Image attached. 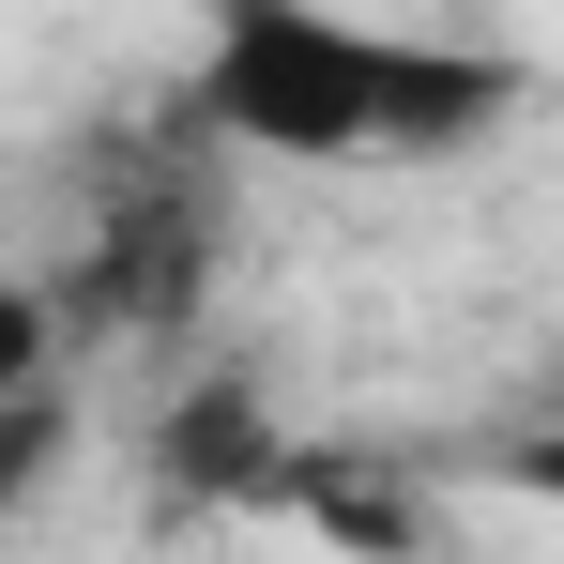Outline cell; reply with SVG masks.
I'll return each instance as SVG.
<instances>
[{
  "instance_id": "2",
  "label": "cell",
  "mask_w": 564,
  "mask_h": 564,
  "mask_svg": "<svg viewBox=\"0 0 564 564\" xmlns=\"http://www.w3.org/2000/svg\"><path fill=\"white\" fill-rule=\"evenodd\" d=\"M46 351H62V290L0 275V397H46Z\"/></svg>"
},
{
  "instance_id": "3",
  "label": "cell",
  "mask_w": 564,
  "mask_h": 564,
  "mask_svg": "<svg viewBox=\"0 0 564 564\" xmlns=\"http://www.w3.org/2000/svg\"><path fill=\"white\" fill-rule=\"evenodd\" d=\"M46 458H62V412H46V397H0V534L31 519V488H46Z\"/></svg>"
},
{
  "instance_id": "4",
  "label": "cell",
  "mask_w": 564,
  "mask_h": 564,
  "mask_svg": "<svg viewBox=\"0 0 564 564\" xmlns=\"http://www.w3.org/2000/svg\"><path fill=\"white\" fill-rule=\"evenodd\" d=\"M519 488H550V503H564V427L534 443V458H519Z\"/></svg>"
},
{
  "instance_id": "1",
  "label": "cell",
  "mask_w": 564,
  "mask_h": 564,
  "mask_svg": "<svg viewBox=\"0 0 564 564\" xmlns=\"http://www.w3.org/2000/svg\"><path fill=\"white\" fill-rule=\"evenodd\" d=\"M198 107H214V138H245L275 169H397V153H458L503 107V62L427 46L351 0H214Z\"/></svg>"
}]
</instances>
